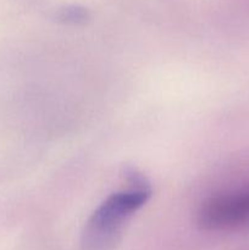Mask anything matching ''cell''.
<instances>
[{
    "instance_id": "7a4b0ae2",
    "label": "cell",
    "mask_w": 249,
    "mask_h": 250,
    "mask_svg": "<svg viewBox=\"0 0 249 250\" xmlns=\"http://www.w3.org/2000/svg\"><path fill=\"white\" fill-rule=\"evenodd\" d=\"M249 224V190L216 195L198 211V225L205 231H225Z\"/></svg>"
},
{
    "instance_id": "3957f363",
    "label": "cell",
    "mask_w": 249,
    "mask_h": 250,
    "mask_svg": "<svg viewBox=\"0 0 249 250\" xmlns=\"http://www.w3.org/2000/svg\"><path fill=\"white\" fill-rule=\"evenodd\" d=\"M60 19L68 23H81L87 20V12L78 7H71V9H66L61 12Z\"/></svg>"
},
{
    "instance_id": "6da1fadb",
    "label": "cell",
    "mask_w": 249,
    "mask_h": 250,
    "mask_svg": "<svg viewBox=\"0 0 249 250\" xmlns=\"http://www.w3.org/2000/svg\"><path fill=\"white\" fill-rule=\"evenodd\" d=\"M149 187H134L109 195L88 219L81 234L82 250H112L131 217L149 200Z\"/></svg>"
}]
</instances>
